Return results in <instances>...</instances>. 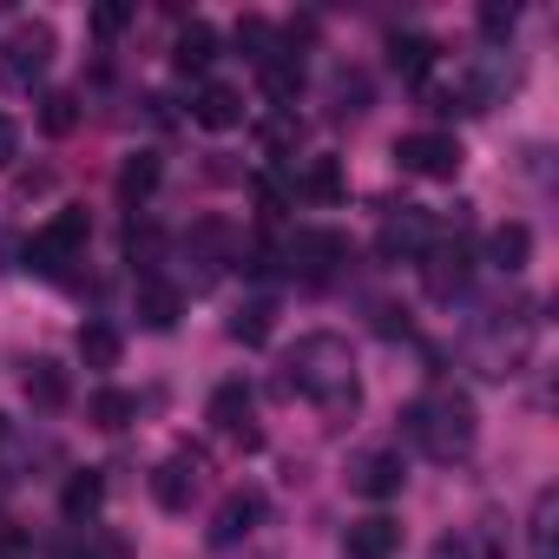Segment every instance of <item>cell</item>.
Here are the masks:
<instances>
[{"label": "cell", "instance_id": "cell-1", "mask_svg": "<svg viewBox=\"0 0 559 559\" xmlns=\"http://www.w3.org/2000/svg\"><path fill=\"white\" fill-rule=\"evenodd\" d=\"M276 395H310L323 408V421H356L362 408V382H356V356L336 330H310L297 336V349L284 356V376H276Z\"/></svg>", "mask_w": 559, "mask_h": 559}, {"label": "cell", "instance_id": "cell-2", "mask_svg": "<svg viewBox=\"0 0 559 559\" xmlns=\"http://www.w3.org/2000/svg\"><path fill=\"white\" fill-rule=\"evenodd\" d=\"M533 343H539V310H533V304L493 310V317H480V323L467 330L461 362H467L480 382H507V376H520V369L533 362Z\"/></svg>", "mask_w": 559, "mask_h": 559}, {"label": "cell", "instance_id": "cell-3", "mask_svg": "<svg viewBox=\"0 0 559 559\" xmlns=\"http://www.w3.org/2000/svg\"><path fill=\"white\" fill-rule=\"evenodd\" d=\"M474 402L461 395V389H435V395H421V402H408L402 408V435L428 454V461H461L467 448H474Z\"/></svg>", "mask_w": 559, "mask_h": 559}, {"label": "cell", "instance_id": "cell-4", "mask_svg": "<svg viewBox=\"0 0 559 559\" xmlns=\"http://www.w3.org/2000/svg\"><path fill=\"white\" fill-rule=\"evenodd\" d=\"M53 27L47 21H21L14 34H8V47H0V86L8 93H34L40 80H47V67H53Z\"/></svg>", "mask_w": 559, "mask_h": 559}, {"label": "cell", "instance_id": "cell-5", "mask_svg": "<svg viewBox=\"0 0 559 559\" xmlns=\"http://www.w3.org/2000/svg\"><path fill=\"white\" fill-rule=\"evenodd\" d=\"M86 237H93V217H86L80 204H67V211H53V217L34 230V243H27V263H34L40 276H60V263H73V257L86 250Z\"/></svg>", "mask_w": 559, "mask_h": 559}, {"label": "cell", "instance_id": "cell-6", "mask_svg": "<svg viewBox=\"0 0 559 559\" xmlns=\"http://www.w3.org/2000/svg\"><path fill=\"white\" fill-rule=\"evenodd\" d=\"M461 139L454 132H408V139H395V165L408 171V178H454L461 171Z\"/></svg>", "mask_w": 559, "mask_h": 559}, {"label": "cell", "instance_id": "cell-7", "mask_svg": "<svg viewBox=\"0 0 559 559\" xmlns=\"http://www.w3.org/2000/svg\"><path fill=\"white\" fill-rule=\"evenodd\" d=\"M428 243H435V217H428L421 204H395V211L382 217V230H376V257H382V263H415Z\"/></svg>", "mask_w": 559, "mask_h": 559}, {"label": "cell", "instance_id": "cell-8", "mask_svg": "<svg viewBox=\"0 0 559 559\" xmlns=\"http://www.w3.org/2000/svg\"><path fill=\"white\" fill-rule=\"evenodd\" d=\"M284 257H290V270L304 276V284H330V276H336V270L349 263V237H343V230H323V224H317V230H297Z\"/></svg>", "mask_w": 559, "mask_h": 559}, {"label": "cell", "instance_id": "cell-9", "mask_svg": "<svg viewBox=\"0 0 559 559\" xmlns=\"http://www.w3.org/2000/svg\"><path fill=\"white\" fill-rule=\"evenodd\" d=\"M467 276H474V257H467V243H461V237H448V243H428V250H421V284H428V297H435V304H454V297L467 290Z\"/></svg>", "mask_w": 559, "mask_h": 559}, {"label": "cell", "instance_id": "cell-10", "mask_svg": "<svg viewBox=\"0 0 559 559\" xmlns=\"http://www.w3.org/2000/svg\"><path fill=\"white\" fill-rule=\"evenodd\" d=\"M402 480H408L402 448H362V454L349 461V487H356L362 500H395V493H402Z\"/></svg>", "mask_w": 559, "mask_h": 559}, {"label": "cell", "instance_id": "cell-11", "mask_svg": "<svg viewBox=\"0 0 559 559\" xmlns=\"http://www.w3.org/2000/svg\"><path fill=\"white\" fill-rule=\"evenodd\" d=\"M198 487H204V454H198V448H185V454H171V461H165V467L152 474V500H158L165 513H185Z\"/></svg>", "mask_w": 559, "mask_h": 559}, {"label": "cell", "instance_id": "cell-12", "mask_svg": "<svg viewBox=\"0 0 559 559\" xmlns=\"http://www.w3.org/2000/svg\"><path fill=\"white\" fill-rule=\"evenodd\" d=\"M250 408H257L250 382H217V389H211V421H217L230 441H243V448H257V441H263V435H257V421H250Z\"/></svg>", "mask_w": 559, "mask_h": 559}, {"label": "cell", "instance_id": "cell-13", "mask_svg": "<svg viewBox=\"0 0 559 559\" xmlns=\"http://www.w3.org/2000/svg\"><path fill=\"white\" fill-rule=\"evenodd\" d=\"M343 559H402V520L369 513L343 533Z\"/></svg>", "mask_w": 559, "mask_h": 559}, {"label": "cell", "instance_id": "cell-14", "mask_svg": "<svg viewBox=\"0 0 559 559\" xmlns=\"http://www.w3.org/2000/svg\"><path fill=\"white\" fill-rule=\"evenodd\" d=\"M185 250H191V263H198V270H191V290H204L211 276L224 270V250H230V224H224V217H198V224H191V237H185Z\"/></svg>", "mask_w": 559, "mask_h": 559}, {"label": "cell", "instance_id": "cell-15", "mask_svg": "<svg viewBox=\"0 0 559 559\" xmlns=\"http://www.w3.org/2000/svg\"><path fill=\"white\" fill-rule=\"evenodd\" d=\"M191 119H198L204 132H237V126H243V93L224 86V80H204L198 99H191Z\"/></svg>", "mask_w": 559, "mask_h": 559}, {"label": "cell", "instance_id": "cell-16", "mask_svg": "<svg viewBox=\"0 0 559 559\" xmlns=\"http://www.w3.org/2000/svg\"><path fill=\"white\" fill-rule=\"evenodd\" d=\"M257 520H263V493H230L224 507H217V520H211V546H237V539H250L257 533Z\"/></svg>", "mask_w": 559, "mask_h": 559}, {"label": "cell", "instance_id": "cell-17", "mask_svg": "<svg viewBox=\"0 0 559 559\" xmlns=\"http://www.w3.org/2000/svg\"><path fill=\"white\" fill-rule=\"evenodd\" d=\"M178 310H185V290L165 284V276H139V323L145 330H178Z\"/></svg>", "mask_w": 559, "mask_h": 559}, {"label": "cell", "instance_id": "cell-18", "mask_svg": "<svg viewBox=\"0 0 559 559\" xmlns=\"http://www.w3.org/2000/svg\"><path fill=\"white\" fill-rule=\"evenodd\" d=\"M487 263H493L500 276H520V270L533 263V230H526L520 217L493 224V237H487Z\"/></svg>", "mask_w": 559, "mask_h": 559}, {"label": "cell", "instance_id": "cell-19", "mask_svg": "<svg viewBox=\"0 0 559 559\" xmlns=\"http://www.w3.org/2000/svg\"><path fill=\"white\" fill-rule=\"evenodd\" d=\"M27 402H34L40 415H60V408L73 402V376H67L60 362H47V356H40V362L27 369Z\"/></svg>", "mask_w": 559, "mask_h": 559}, {"label": "cell", "instance_id": "cell-20", "mask_svg": "<svg viewBox=\"0 0 559 559\" xmlns=\"http://www.w3.org/2000/svg\"><path fill=\"white\" fill-rule=\"evenodd\" d=\"M211 60H217V27L211 21H191L178 34V47H171V67L178 73H211Z\"/></svg>", "mask_w": 559, "mask_h": 559}, {"label": "cell", "instance_id": "cell-21", "mask_svg": "<svg viewBox=\"0 0 559 559\" xmlns=\"http://www.w3.org/2000/svg\"><path fill=\"white\" fill-rule=\"evenodd\" d=\"M297 191H304L310 204H343V191H349L343 158H310V165H304V178H297Z\"/></svg>", "mask_w": 559, "mask_h": 559}, {"label": "cell", "instance_id": "cell-22", "mask_svg": "<svg viewBox=\"0 0 559 559\" xmlns=\"http://www.w3.org/2000/svg\"><path fill=\"white\" fill-rule=\"evenodd\" d=\"M435 53H441V47H435L428 34H395V40H389V67H395L402 80H428V73H435Z\"/></svg>", "mask_w": 559, "mask_h": 559}, {"label": "cell", "instance_id": "cell-23", "mask_svg": "<svg viewBox=\"0 0 559 559\" xmlns=\"http://www.w3.org/2000/svg\"><path fill=\"white\" fill-rule=\"evenodd\" d=\"M270 330H276V297H250V304H237L230 336H237L243 349H263V343H270Z\"/></svg>", "mask_w": 559, "mask_h": 559}, {"label": "cell", "instance_id": "cell-24", "mask_svg": "<svg viewBox=\"0 0 559 559\" xmlns=\"http://www.w3.org/2000/svg\"><path fill=\"white\" fill-rule=\"evenodd\" d=\"M257 73H263V93H270L276 106H290V99L304 93V60H297V53H270Z\"/></svg>", "mask_w": 559, "mask_h": 559}, {"label": "cell", "instance_id": "cell-25", "mask_svg": "<svg viewBox=\"0 0 559 559\" xmlns=\"http://www.w3.org/2000/svg\"><path fill=\"white\" fill-rule=\"evenodd\" d=\"M119 356H126V336L112 323H86L80 330V362L86 369H119Z\"/></svg>", "mask_w": 559, "mask_h": 559}, {"label": "cell", "instance_id": "cell-26", "mask_svg": "<svg viewBox=\"0 0 559 559\" xmlns=\"http://www.w3.org/2000/svg\"><path fill=\"white\" fill-rule=\"evenodd\" d=\"M158 171H165V165H158V152H132V158L119 165V198H126V204L152 198V191H158Z\"/></svg>", "mask_w": 559, "mask_h": 559}, {"label": "cell", "instance_id": "cell-27", "mask_svg": "<svg viewBox=\"0 0 559 559\" xmlns=\"http://www.w3.org/2000/svg\"><path fill=\"white\" fill-rule=\"evenodd\" d=\"M126 263L132 270H145V276H158V263H165V237H158V224H126Z\"/></svg>", "mask_w": 559, "mask_h": 559}, {"label": "cell", "instance_id": "cell-28", "mask_svg": "<svg viewBox=\"0 0 559 559\" xmlns=\"http://www.w3.org/2000/svg\"><path fill=\"white\" fill-rule=\"evenodd\" d=\"M86 415H93V428H106V435H119L132 415H139V395H126V389H99L93 402H86Z\"/></svg>", "mask_w": 559, "mask_h": 559}, {"label": "cell", "instance_id": "cell-29", "mask_svg": "<svg viewBox=\"0 0 559 559\" xmlns=\"http://www.w3.org/2000/svg\"><path fill=\"white\" fill-rule=\"evenodd\" d=\"M99 500H106V480L86 467V474H73V480H67V493H60V513H67V520H93V513H99Z\"/></svg>", "mask_w": 559, "mask_h": 559}, {"label": "cell", "instance_id": "cell-30", "mask_svg": "<svg viewBox=\"0 0 559 559\" xmlns=\"http://www.w3.org/2000/svg\"><path fill=\"white\" fill-rule=\"evenodd\" d=\"M73 126H80V93H47V99H40V132L67 139Z\"/></svg>", "mask_w": 559, "mask_h": 559}, {"label": "cell", "instance_id": "cell-31", "mask_svg": "<svg viewBox=\"0 0 559 559\" xmlns=\"http://www.w3.org/2000/svg\"><path fill=\"white\" fill-rule=\"evenodd\" d=\"M237 47H243L257 67H263L270 53H284V47H276V34H270V21H263V14H243V21H237Z\"/></svg>", "mask_w": 559, "mask_h": 559}, {"label": "cell", "instance_id": "cell-32", "mask_svg": "<svg viewBox=\"0 0 559 559\" xmlns=\"http://www.w3.org/2000/svg\"><path fill=\"white\" fill-rule=\"evenodd\" d=\"M552 513H559V493L546 487L533 500V559H552Z\"/></svg>", "mask_w": 559, "mask_h": 559}, {"label": "cell", "instance_id": "cell-33", "mask_svg": "<svg viewBox=\"0 0 559 559\" xmlns=\"http://www.w3.org/2000/svg\"><path fill=\"white\" fill-rule=\"evenodd\" d=\"M369 112V80L362 73H336V119H356Z\"/></svg>", "mask_w": 559, "mask_h": 559}, {"label": "cell", "instance_id": "cell-34", "mask_svg": "<svg viewBox=\"0 0 559 559\" xmlns=\"http://www.w3.org/2000/svg\"><path fill=\"white\" fill-rule=\"evenodd\" d=\"M513 21H520L513 0H487V8H480V34H487V40H507V34H513Z\"/></svg>", "mask_w": 559, "mask_h": 559}, {"label": "cell", "instance_id": "cell-35", "mask_svg": "<svg viewBox=\"0 0 559 559\" xmlns=\"http://www.w3.org/2000/svg\"><path fill=\"white\" fill-rule=\"evenodd\" d=\"M132 27V8H119V0H99V8H93V34L99 40H119Z\"/></svg>", "mask_w": 559, "mask_h": 559}, {"label": "cell", "instance_id": "cell-36", "mask_svg": "<svg viewBox=\"0 0 559 559\" xmlns=\"http://www.w3.org/2000/svg\"><path fill=\"white\" fill-rule=\"evenodd\" d=\"M263 145H270V152H290V145H297V119H270V126H263Z\"/></svg>", "mask_w": 559, "mask_h": 559}, {"label": "cell", "instance_id": "cell-37", "mask_svg": "<svg viewBox=\"0 0 559 559\" xmlns=\"http://www.w3.org/2000/svg\"><path fill=\"white\" fill-rule=\"evenodd\" d=\"M14 158H21V126H14L8 112H0V171H8Z\"/></svg>", "mask_w": 559, "mask_h": 559}, {"label": "cell", "instance_id": "cell-38", "mask_svg": "<svg viewBox=\"0 0 559 559\" xmlns=\"http://www.w3.org/2000/svg\"><path fill=\"white\" fill-rule=\"evenodd\" d=\"M376 330H382V336H408V317H402L395 304H382V310H376Z\"/></svg>", "mask_w": 559, "mask_h": 559}, {"label": "cell", "instance_id": "cell-39", "mask_svg": "<svg viewBox=\"0 0 559 559\" xmlns=\"http://www.w3.org/2000/svg\"><path fill=\"white\" fill-rule=\"evenodd\" d=\"M14 191H21V198H34V191H53V171H21V178H14Z\"/></svg>", "mask_w": 559, "mask_h": 559}, {"label": "cell", "instance_id": "cell-40", "mask_svg": "<svg viewBox=\"0 0 559 559\" xmlns=\"http://www.w3.org/2000/svg\"><path fill=\"white\" fill-rule=\"evenodd\" d=\"M8 435H14V421H8V415H0V448H8Z\"/></svg>", "mask_w": 559, "mask_h": 559}]
</instances>
